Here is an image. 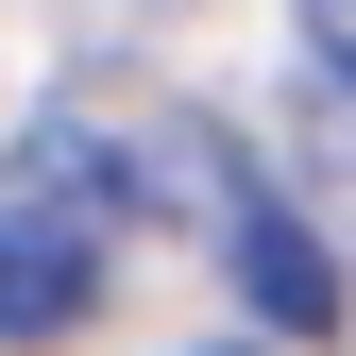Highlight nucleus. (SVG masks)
<instances>
[{
  "label": "nucleus",
  "instance_id": "1",
  "mask_svg": "<svg viewBox=\"0 0 356 356\" xmlns=\"http://www.w3.org/2000/svg\"><path fill=\"white\" fill-rule=\"evenodd\" d=\"M119 238H136V153L85 136V119H34V136L0 153V339L102 323Z\"/></svg>",
  "mask_w": 356,
  "mask_h": 356
},
{
  "label": "nucleus",
  "instance_id": "2",
  "mask_svg": "<svg viewBox=\"0 0 356 356\" xmlns=\"http://www.w3.org/2000/svg\"><path fill=\"white\" fill-rule=\"evenodd\" d=\"M238 289L272 305V323H339V238L305 204H238Z\"/></svg>",
  "mask_w": 356,
  "mask_h": 356
},
{
  "label": "nucleus",
  "instance_id": "3",
  "mask_svg": "<svg viewBox=\"0 0 356 356\" xmlns=\"http://www.w3.org/2000/svg\"><path fill=\"white\" fill-rule=\"evenodd\" d=\"M305 51L339 68V102H356V0H305Z\"/></svg>",
  "mask_w": 356,
  "mask_h": 356
},
{
  "label": "nucleus",
  "instance_id": "4",
  "mask_svg": "<svg viewBox=\"0 0 356 356\" xmlns=\"http://www.w3.org/2000/svg\"><path fill=\"white\" fill-rule=\"evenodd\" d=\"M204 356H272V339H204Z\"/></svg>",
  "mask_w": 356,
  "mask_h": 356
}]
</instances>
